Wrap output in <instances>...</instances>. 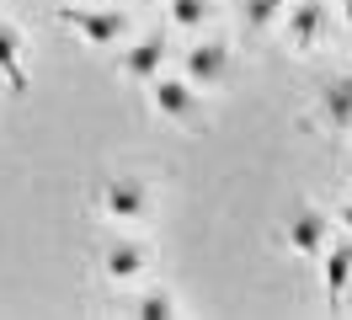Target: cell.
I'll use <instances>...</instances> for the list:
<instances>
[{"mask_svg":"<svg viewBox=\"0 0 352 320\" xmlns=\"http://www.w3.org/2000/svg\"><path fill=\"white\" fill-rule=\"evenodd\" d=\"M59 21H65V27H75L91 48H112V43L129 32V17H123V11H91V6H65V11H59Z\"/></svg>","mask_w":352,"mask_h":320,"instance_id":"1","label":"cell"},{"mask_svg":"<svg viewBox=\"0 0 352 320\" xmlns=\"http://www.w3.org/2000/svg\"><path fill=\"white\" fill-rule=\"evenodd\" d=\"M150 96H155V107H160L171 123H182V128H203V102H198V91H192V81H187V75H182V81L155 75V81H150Z\"/></svg>","mask_w":352,"mask_h":320,"instance_id":"2","label":"cell"},{"mask_svg":"<svg viewBox=\"0 0 352 320\" xmlns=\"http://www.w3.org/2000/svg\"><path fill=\"white\" fill-rule=\"evenodd\" d=\"M102 209L112 219H139V213L150 209V182L144 176H112L107 187H102Z\"/></svg>","mask_w":352,"mask_h":320,"instance_id":"3","label":"cell"},{"mask_svg":"<svg viewBox=\"0 0 352 320\" xmlns=\"http://www.w3.org/2000/svg\"><path fill=\"white\" fill-rule=\"evenodd\" d=\"M224 70H230V48H224V43H192V48L182 54V75L192 85L224 81Z\"/></svg>","mask_w":352,"mask_h":320,"instance_id":"4","label":"cell"},{"mask_svg":"<svg viewBox=\"0 0 352 320\" xmlns=\"http://www.w3.org/2000/svg\"><path fill=\"white\" fill-rule=\"evenodd\" d=\"M160 64H166V38H139L129 48H118V70L129 81H155Z\"/></svg>","mask_w":352,"mask_h":320,"instance_id":"5","label":"cell"},{"mask_svg":"<svg viewBox=\"0 0 352 320\" xmlns=\"http://www.w3.org/2000/svg\"><path fill=\"white\" fill-rule=\"evenodd\" d=\"M288 38L299 43V48H315V43L326 38V6L320 0H299L288 11Z\"/></svg>","mask_w":352,"mask_h":320,"instance_id":"6","label":"cell"},{"mask_svg":"<svg viewBox=\"0 0 352 320\" xmlns=\"http://www.w3.org/2000/svg\"><path fill=\"white\" fill-rule=\"evenodd\" d=\"M288 251H299V256L326 251V219H320L315 209H299L294 219H288Z\"/></svg>","mask_w":352,"mask_h":320,"instance_id":"7","label":"cell"},{"mask_svg":"<svg viewBox=\"0 0 352 320\" xmlns=\"http://www.w3.org/2000/svg\"><path fill=\"white\" fill-rule=\"evenodd\" d=\"M0 81L11 85L16 96L27 91V70H22V32L11 21H0Z\"/></svg>","mask_w":352,"mask_h":320,"instance_id":"8","label":"cell"},{"mask_svg":"<svg viewBox=\"0 0 352 320\" xmlns=\"http://www.w3.org/2000/svg\"><path fill=\"white\" fill-rule=\"evenodd\" d=\"M320 112L331 128H352V75H331L320 91Z\"/></svg>","mask_w":352,"mask_h":320,"instance_id":"9","label":"cell"},{"mask_svg":"<svg viewBox=\"0 0 352 320\" xmlns=\"http://www.w3.org/2000/svg\"><path fill=\"white\" fill-rule=\"evenodd\" d=\"M102 267H107L112 283H129V277L144 273V246H133V240H118V246H107Z\"/></svg>","mask_w":352,"mask_h":320,"instance_id":"10","label":"cell"},{"mask_svg":"<svg viewBox=\"0 0 352 320\" xmlns=\"http://www.w3.org/2000/svg\"><path fill=\"white\" fill-rule=\"evenodd\" d=\"M326 288L331 294H347L352 288V240H336L326 256Z\"/></svg>","mask_w":352,"mask_h":320,"instance_id":"11","label":"cell"},{"mask_svg":"<svg viewBox=\"0 0 352 320\" xmlns=\"http://www.w3.org/2000/svg\"><path fill=\"white\" fill-rule=\"evenodd\" d=\"M288 0H241V21H245V32H267L272 27V17L283 11Z\"/></svg>","mask_w":352,"mask_h":320,"instance_id":"12","label":"cell"},{"mask_svg":"<svg viewBox=\"0 0 352 320\" xmlns=\"http://www.w3.org/2000/svg\"><path fill=\"white\" fill-rule=\"evenodd\" d=\"M214 17V0H171V21L176 27H203Z\"/></svg>","mask_w":352,"mask_h":320,"instance_id":"13","label":"cell"},{"mask_svg":"<svg viewBox=\"0 0 352 320\" xmlns=\"http://www.w3.org/2000/svg\"><path fill=\"white\" fill-rule=\"evenodd\" d=\"M176 315V299L166 294V288H155V294L139 299V320H171Z\"/></svg>","mask_w":352,"mask_h":320,"instance_id":"14","label":"cell"},{"mask_svg":"<svg viewBox=\"0 0 352 320\" xmlns=\"http://www.w3.org/2000/svg\"><path fill=\"white\" fill-rule=\"evenodd\" d=\"M342 224H347V230H352V203H347V209H342Z\"/></svg>","mask_w":352,"mask_h":320,"instance_id":"15","label":"cell"},{"mask_svg":"<svg viewBox=\"0 0 352 320\" xmlns=\"http://www.w3.org/2000/svg\"><path fill=\"white\" fill-rule=\"evenodd\" d=\"M342 17H347V21H352V0H342Z\"/></svg>","mask_w":352,"mask_h":320,"instance_id":"16","label":"cell"}]
</instances>
